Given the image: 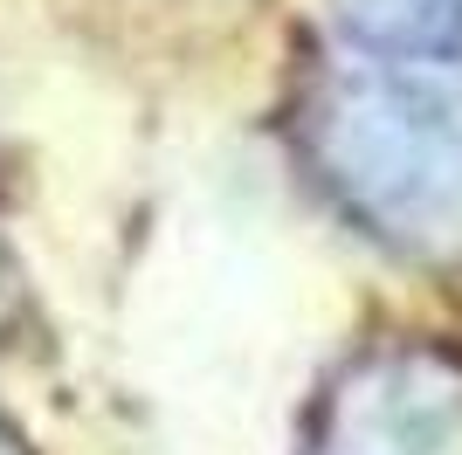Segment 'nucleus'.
Returning a JSON list of instances; mask_svg holds the SVG:
<instances>
[{"mask_svg":"<svg viewBox=\"0 0 462 455\" xmlns=\"http://www.w3.org/2000/svg\"><path fill=\"white\" fill-rule=\"evenodd\" d=\"M0 455H14V449H7V441H0Z\"/></svg>","mask_w":462,"mask_h":455,"instance_id":"1","label":"nucleus"}]
</instances>
